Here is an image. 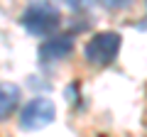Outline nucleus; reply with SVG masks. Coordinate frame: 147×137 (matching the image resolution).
<instances>
[{"instance_id":"20e7f679","label":"nucleus","mask_w":147,"mask_h":137,"mask_svg":"<svg viewBox=\"0 0 147 137\" xmlns=\"http://www.w3.org/2000/svg\"><path fill=\"white\" fill-rule=\"evenodd\" d=\"M71 52H74V37L71 34L49 37L47 42H42V47H39V61L52 64V61H59V59L69 56Z\"/></svg>"},{"instance_id":"f257e3e1","label":"nucleus","mask_w":147,"mask_h":137,"mask_svg":"<svg viewBox=\"0 0 147 137\" xmlns=\"http://www.w3.org/2000/svg\"><path fill=\"white\" fill-rule=\"evenodd\" d=\"M20 22L30 34H34V37H47V34H52L61 25V12H59V7L49 5V3H34V5L25 7Z\"/></svg>"},{"instance_id":"39448f33","label":"nucleus","mask_w":147,"mask_h":137,"mask_svg":"<svg viewBox=\"0 0 147 137\" xmlns=\"http://www.w3.org/2000/svg\"><path fill=\"white\" fill-rule=\"evenodd\" d=\"M20 98H22V91L17 83H12V81H3L0 83V120H7L17 110Z\"/></svg>"},{"instance_id":"7ed1b4c3","label":"nucleus","mask_w":147,"mask_h":137,"mask_svg":"<svg viewBox=\"0 0 147 137\" xmlns=\"http://www.w3.org/2000/svg\"><path fill=\"white\" fill-rule=\"evenodd\" d=\"M54 118H57V105L44 95H37V98H30V103L22 108L20 127L25 132H37V130H44L47 125H52Z\"/></svg>"},{"instance_id":"f03ea898","label":"nucleus","mask_w":147,"mask_h":137,"mask_svg":"<svg viewBox=\"0 0 147 137\" xmlns=\"http://www.w3.org/2000/svg\"><path fill=\"white\" fill-rule=\"evenodd\" d=\"M120 42H123V37L113 30L96 32L84 47L86 61L93 64V66H108V64H113L118 59V54H120Z\"/></svg>"}]
</instances>
